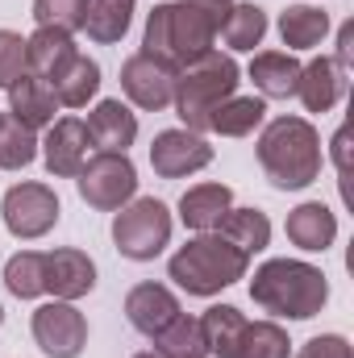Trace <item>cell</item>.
<instances>
[{"instance_id":"cell-17","label":"cell","mask_w":354,"mask_h":358,"mask_svg":"<svg viewBox=\"0 0 354 358\" xmlns=\"http://www.w3.org/2000/svg\"><path fill=\"white\" fill-rule=\"evenodd\" d=\"M8 108L21 125L29 129H42V125H55V113H59V100H55V88L46 80H38L34 71H25L13 88H8Z\"/></svg>"},{"instance_id":"cell-22","label":"cell","mask_w":354,"mask_h":358,"mask_svg":"<svg viewBox=\"0 0 354 358\" xmlns=\"http://www.w3.org/2000/svg\"><path fill=\"white\" fill-rule=\"evenodd\" d=\"M250 80L255 88L271 96V100H283V96H296V80H300V63L283 50H263L255 55L250 63Z\"/></svg>"},{"instance_id":"cell-23","label":"cell","mask_w":354,"mask_h":358,"mask_svg":"<svg viewBox=\"0 0 354 358\" xmlns=\"http://www.w3.org/2000/svg\"><path fill=\"white\" fill-rule=\"evenodd\" d=\"M50 88H55V100H59V104H67V108H84L92 96L100 92V63L88 59V55H76V59L50 80Z\"/></svg>"},{"instance_id":"cell-10","label":"cell","mask_w":354,"mask_h":358,"mask_svg":"<svg viewBox=\"0 0 354 358\" xmlns=\"http://www.w3.org/2000/svg\"><path fill=\"white\" fill-rule=\"evenodd\" d=\"M121 88H125V96L138 108L159 113L176 96V67L163 63V59H155V55H146V50H138V55H129L121 63Z\"/></svg>"},{"instance_id":"cell-38","label":"cell","mask_w":354,"mask_h":358,"mask_svg":"<svg viewBox=\"0 0 354 358\" xmlns=\"http://www.w3.org/2000/svg\"><path fill=\"white\" fill-rule=\"evenodd\" d=\"M0 321H4V308H0Z\"/></svg>"},{"instance_id":"cell-24","label":"cell","mask_w":354,"mask_h":358,"mask_svg":"<svg viewBox=\"0 0 354 358\" xmlns=\"http://www.w3.org/2000/svg\"><path fill=\"white\" fill-rule=\"evenodd\" d=\"M263 117H267V104L259 96H229V100H221L213 108L208 129L221 134V138H246V134H255L263 125Z\"/></svg>"},{"instance_id":"cell-37","label":"cell","mask_w":354,"mask_h":358,"mask_svg":"<svg viewBox=\"0 0 354 358\" xmlns=\"http://www.w3.org/2000/svg\"><path fill=\"white\" fill-rule=\"evenodd\" d=\"M134 358H159V355H155V350H150V355H134Z\"/></svg>"},{"instance_id":"cell-15","label":"cell","mask_w":354,"mask_h":358,"mask_svg":"<svg viewBox=\"0 0 354 358\" xmlns=\"http://www.w3.org/2000/svg\"><path fill=\"white\" fill-rule=\"evenodd\" d=\"M229 208H234V192L225 183H196L179 196V217L196 234H213Z\"/></svg>"},{"instance_id":"cell-32","label":"cell","mask_w":354,"mask_h":358,"mask_svg":"<svg viewBox=\"0 0 354 358\" xmlns=\"http://www.w3.org/2000/svg\"><path fill=\"white\" fill-rule=\"evenodd\" d=\"M34 17H38V25L76 34V29H84L88 0H34Z\"/></svg>"},{"instance_id":"cell-30","label":"cell","mask_w":354,"mask_h":358,"mask_svg":"<svg viewBox=\"0 0 354 358\" xmlns=\"http://www.w3.org/2000/svg\"><path fill=\"white\" fill-rule=\"evenodd\" d=\"M221 34H225V42L234 50H255L267 34V13L259 4H234L225 25H221Z\"/></svg>"},{"instance_id":"cell-19","label":"cell","mask_w":354,"mask_h":358,"mask_svg":"<svg viewBox=\"0 0 354 358\" xmlns=\"http://www.w3.org/2000/svg\"><path fill=\"white\" fill-rule=\"evenodd\" d=\"M88 134L100 150L125 155V146H134V138H138V117L121 100H100L88 117Z\"/></svg>"},{"instance_id":"cell-35","label":"cell","mask_w":354,"mask_h":358,"mask_svg":"<svg viewBox=\"0 0 354 358\" xmlns=\"http://www.w3.org/2000/svg\"><path fill=\"white\" fill-rule=\"evenodd\" d=\"M187 4H196L213 25H217V34H221V25H225V17H229V8H234V0H187Z\"/></svg>"},{"instance_id":"cell-4","label":"cell","mask_w":354,"mask_h":358,"mask_svg":"<svg viewBox=\"0 0 354 358\" xmlns=\"http://www.w3.org/2000/svg\"><path fill=\"white\" fill-rule=\"evenodd\" d=\"M234 88H238V63L229 55H221V50H204L200 59L176 67V96H171V104H176L183 129L204 134L213 108L221 100H229Z\"/></svg>"},{"instance_id":"cell-31","label":"cell","mask_w":354,"mask_h":358,"mask_svg":"<svg viewBox=\"0 0 354 358\" xmlns=\"http://www.w3.org/2000/svg\"><path fill=\"white\" fill-rule=\"evenodd\" d=\"M4 287L21 300H34L42 296V250H21L8 259L4 267Z\"/></svg>"},{"instance_id":"cell-14","label":"cell","mask_w":354,"mask_h":358,"mask_svg":"<svg viewBox=\"0 0 354 358\" xmlns=\"http://www.w3.org/2000/svg\"><path fill=\"white\" fill-rule=\"evenodd\" d=\"M125 317H129V325L142 338H155V334H163L179 317V300L171 296V287H163V283H138L125 296Z\"/></svg>"},{"instance_id":"cell-33","label":"cell","mask_w":354,"mask_h":358,"mask_svg":"<svg viewBox=\"0 0 354 358\" xmlns=\"http://www.w3.org/2000/svg\"><path fill=\"white\" fill-rule=\"evenodd\" d=\"M29 71V55H25V38L13 29H0V88L8 92L21 76Z\"/></svg>"},{"instance_id":"cell-8","label":"cell","mask_w":354,"mask_h":358,"mask_svg":"<svg viewBox=\"0 0 354 358\" xmlns=\"http://www.w3.org/2000/svg\"><path fill=\"white\" fill-rule=\"evenodd\" d=\"M0 213H4V225H8L13 238L34 242V238L50 234L59 225V196L46 183H17V187L4 192Z\"/></svg>"},{"instance_id":"cell-20","label":"cell","mask_w":354,"mask_h":358,"mask_svg":"<svg viewBox=\"0 0 354 358\" xmlns=\"http://www.w3.org/2000/svg\"><path fill=\"white\" fill-rule=\"evenodd\" d=\"M25 55H29V71L38 76V80H55L80 50H76V42H71V34L67 29H50V25H38V34L34 38H25Z\"/></svg>"},{"instance_id":"cell-5","label":"cell","mask_w":354,"mask_h":358,"mask_svg":"<svg viewBox=\"0 0 354 358\" xmlns=\"http://www.w3.org/2000/svg\"><path fill=\"white\" fill-rule=\"evenodd\" d=\"M213 38H217V25L187 0H171V4H155L150 17H146V55L183 67L192 59H200L204 50H213Z\"/></svg>"},{"instance_id":"cell-6","label":"cell","mask_w":354,"mask_h":358,"mask_svg":"<svg viewBox=\"0 0 354 358\" xmlns=\"http://www.w3.org/2000/svg\"><path fill=\"white\" fill-rule=\"evenodd\" d=\"M113 242L134 263H150L155 255H163V246L171 242V213H167V204L155 200V196L121 204V213L113 221Z\"/></svg>"},{"instance_id":"cell-13","label":"cell","mask_w":354,"mask_h":358,"mask_svg":"<svg viewBox=\"0 0 354 358\" xmlns=\"http://www.w3.org/2000/svg\"><path fill=\"white\" fill-rule=\"evenodd\" d=\"M96 287V263L84 250H50L42 255V292H50L55 300H80Z\"/></svg>"},{"instance_id":"cell-29","label":"cell","mask_w":354,"mask_h":358,"mask_svg":"<svg viewBox=\"0 0 354 358\" xmlns=\"http://www.w3.org/2000/svg\"><path fill=\"white\" fill-rule=\"evenodd\" d=\"M38 159V138L29 125H21L13 113H0V167L21 171Z\"/></svg>"},{"instance_id":"cell-21","label":"cell","mask_w":354,"mask_h":358,"mask_svg":"<svg viewBox=\"0 0 354 358\" xmlns=\"http://www.w3.org/2000/svg\"><path fill=\"white\" fill-rule=\"evenodd\" d=\"M330 34V17L313 4H288L279 13V38L288 50H313Z\"/></svg>"},{"instance_id":"cell-11","label":"cell","mask_w":354,"mask_h":358,"mask_svg":"<svg viewBox=\"0 0 354 358\" xmlns=\"http://www.w3.org/2000/svg\"><path fill=\"white\" fill-rule=\"evenodd\" d=\"M213 163V146L192 129H163L150 142V167L163 179H183Z\"/></svg>"},{"instance_id":"cell-2","label":"cell","mask_w":354,"mask_h":358,"mask_svg":"<svg viewBox=\"0 0 354 358\" xmlns=\"http://www.w3.org/2000/svg\"><path fill=\"white\" fill-rule=\"evenodd\" d=\"M259 163L279 192H300L321 176V138L304 117H275L259 138Z\"/></svg>"},{"instance_id":"cell-1","label":"cell","mask_w":354,"mask_h":358,"mask_svg":"<svg viewBox=\"0 0 354 358\" xmlns=\"http://www.w3.org/2000/svg\"><path fill=\"white\" fill-rule=\"evenodd\" d=\"M250 300L275 313V317H292V321H309L325 308L330 300V283L313 263L300 259H271L255 271L250 279Z\"/></svg>"},{"instance_id":"cell-28","label":"cell","mask_w":354,"mask_h":358,"mask_svg":"<svg viewBox=\"0 0 354 358\" xmlns=\"http://www.w3.org/2000/svg\"><path fill=\"white\" fill-rule=\"evenodd\" d=\"M150 342H155V355L159 358H208L200 321H196V317H183V313H179L163 334H155Z\"/></svg>"},{"instance_id":"cell-7","label":"cell","mask_w":354,"mask_h":358,"mask_svg":"<svg viewBox=\"0 0 354 358\" xmlns=\"http://www.w3.org/2000/svg\"><path fill=\"white\" fill-rule=\"evenodd\" d=\"M80 183V196L88 200L92 208L100 213H117L121 204L134 200L138 192V171L129 163V155H113V150H100L84 163V171L76 176Z\"/></svg>"},{"instance_id":"cell-3","label":"cell","mask_w":354,"mask_h":358,"mask_svg":"<svg viewBox=\"0 0 354 358\" xmlns=\"http://www.w3.org/2000/svg\"><path fill=\"white\" fill-rule=\"evenodd\" d=\"M246 267H250V255L238 250L217 229L192 238L187 246H179L176 255H171V263H167L171 279H176L187 296H217L221 287L238 283L246 275Z\"/></svg>"},{"instance_id":"cell-34","label":"cell","mask_w":354,"mask_h":358,"mask_svg":"<svg viewBox=\"0 0 354 358\" xmlns=\"http://www.w3.org/2000/svg\"><path fill=\"white\" fill-rule=\"evenodd\" d=\"M296 358H351V342H346V338H338V334H325V338L304 342Z\"/></svg>"},{"instance_id":"cell-27","label":"cell","mask_w":354,"mask_h":358,"mask_svg":"<svg viewBox=\"0 0 354 358\" xmlns=\"http://www.w3.org/2000/svg\"><path fill=\"white\" fill-rule=\"evenodd\" d=\"M217 234H225L238 250L259 255V250H267V242H271V221H267V213H259V208H229L225 221L217 225Z\"/></svg>"},{"instance_id":"cell-12","label":"cell","mask_w":354,"mask_h":358,"mask_svg":"<svg viewBox=\"0 0 354 358\" xmlns=\"http://www.w3.org/2000/svg\"><path fill=\"white\" fill-rule=\"evenodd\" d=\"M92 134L80 117H63L46 129V142H42V159H46V171L59 179H76L84 171V163L92 159Z\"/></svg>"},{"instance_id":"cell-26","label":"cell","mask_w":354,"mask_h":358,"mask_svg":"<svg viewBox=\"0 0 354 358\" xmlns=\"http://www.w3.org/2000/svg\"><path fill=\"white\" fill-rule=\"evenodd\" d=\"M129 21H134V0H88L84 29H88L92 42H100V46L121 42Z\"/></svg>"},{"instance_id":"cell-36","label":"cell","mask_w":354,"mask_h":358,"mask_svg":"<svg viewBox=\"0 0 354 358\" xmlns=\"http://www.w3.org/2000/svg\"><path fill=\"white\" fill-rule=\"evenodd\" d=\"M351 42H354V25H351V21H346V25L338 29V59H334V63H338L342 71L351 67Z\"/></svg>"},{"instance_id":"cell-9","label":"cell","mask_w":354,"mask_h":358,"mask_svg":"<svg viewBox=\"0 0 354 358\" xmlns=\"http://www.w3.org/2000/svg\"><path fill=\"white\" fill-rule=\"evenodd\" d=\"M34 342L46 358H80L88 346V321L71 300H50L34 313Z\"/></svg>"},{"instance_id":"cell-16","label":"cell","mask_w":354,"mask_h":358,"mask_svg":"<svg viewBox=\"0 0 354 358\" xmlns=\"http://www.w3.org/2000/svg\"><path fill=\"white\" fill-rule=\"evenodd\" d=\"M346 92V71L334 63V59H313L309 67H300V80H296V96L309 113H330Z\"/></svg>"},{"instance_id":"cell-18","label":"cell","mask_w":354,"mask_h":358,"mask_svg":"<svg viewBox=\"0 0 354 358\" xmlns=\"http://www.w3.org/2000/svg\"><path fill=\"white\" fill-rule=\"evenodd\" d=\"M288 238H292V246H300L309 255L330 250L334 238H338V217L321 200H309V204H300V208L288 213Z\"/></svg>"},{"instance_id":"cell-25","label":"cell","mask_w":354,"mask_h":358,"mask_svg":"<svg viewBox=\"0 0 354 358\" xmlns=\"http://www.w3.org/2000/svg\"><path fill=\"white\" fill-rule=\"evenodd\" d=\"M288 334L275 321H242L225 358H288Z\"/></svg>"}]
</instances>
